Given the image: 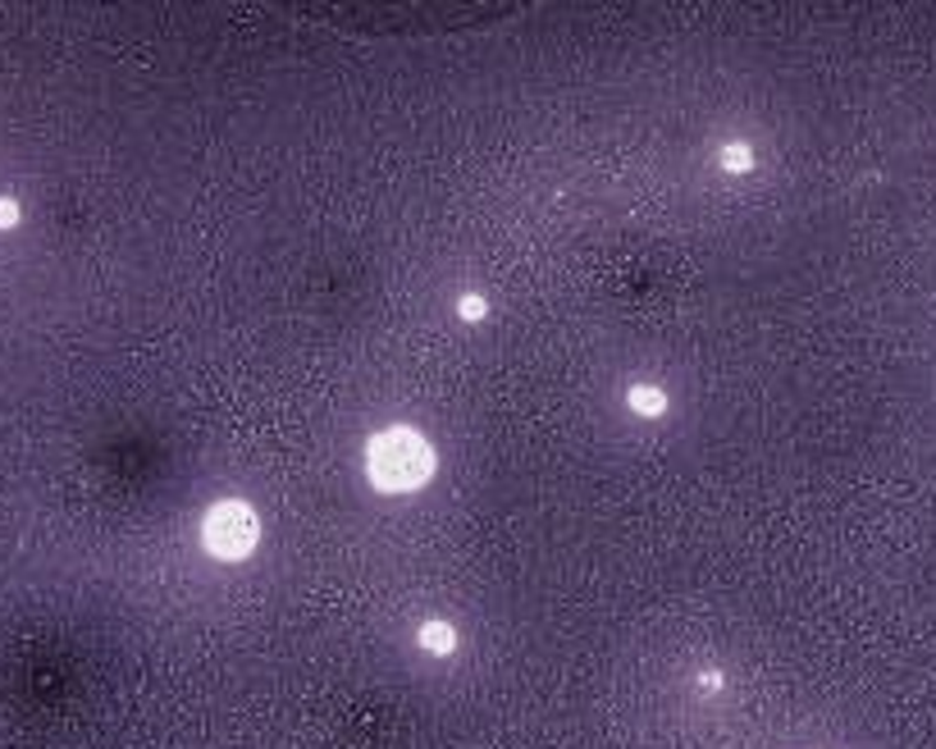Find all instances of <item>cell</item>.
<instances>
[{
  "instance_id": "obj_1",
  "label": "cell",
  "mask_w": 936,
  "mask_h": 749,
  "mask_svg": "<svg viewBox=\"0 0 936 749\" xmlns=\"http://www.w3.org/2000/svg\"><path fill=\"white\" fill-rule=\"evenodd\" d=\"M434 466H438V457L430 449V439L411 425L379 430L366 449V476L384 493H411V489L430 485Z\"/></svg>"
},
{
  "instance_id": "obj_2",
  "label": "cell",
  "mask_w": 936,
  "mask_h": 749,
  "mask_svg": "<svg viewBox=\"0 0 936 749\" xmlns=\"http://www.w3.org/2000/svg\"><path fill=\"white\" fill-rule=\"evenodd\" d=\"M256 540H261V521H256V512L247 508V503H215L210 512H206V521H202V544H206V553H215L219 563H242L247 553L256 548Z\"/></svg>"
},
{
  "instance_id": "obj_3",
  "label": "cell",
  "mask_w": 936,
  "mask_h": 749,
  "mask_svg": "<svg viewBox=\"0 0 936 749\" xmlns=\"http://www.w3.org/2000/svg\"><path fill=\"white\" fill-rule=\"evenodd\" d=\"M421 645H425L430 654H438V658H448V654L457 649V631H453L448 622H425V626H421Z\"/></svg>"
},
{
  "instance_id": "obj_4",
  "label": "cell",
  "mask_w": 936,
  "mask_h": 749,
  "mask_svg": "<svg viewBox=\"0 0 936 749\" xmlns=\"http://www.w3.org/2000/svg\"><path fill=\"white\" fill-rule=\"evenodd\" d=\"M630 411L663 416L667 411V394H663V388H653V384H636V388H630Z\"/></svg>"
},
{
  "instance_id": "obj_5",
  "label": "cell",
  "mask_w": 936,
  "mask_h": 749,
  "mask_svg": "<svg viewBox=\"0 0 936 749\" xmlns=\"http://www.w3.org/2000/svg\"><path fill=\"white\" fill-rule=\"evenodd\" d=\"M722 164H727V170H735V174H745L750 164H754V151L745 143H731V147H722Z\"/></svg>"
},
{
  "instance_id": "obj_6",
  "label": "cell",
  "mask_w": 936,
  "mask_h": 749,
  "mask_svg": "<svg viewBox=\"0 0 936 749\" xmlns=\"http://www.w3.org/2000/svg\"><path fill=\"white\" fill-rule=\"evenodd\" d=\"M457 311H461V320H484V311H489V302L471 293V297H461V302H457Z\"/></svg>"
},
{
  "instance_id": "obj_7",
  "label": "cell",
  "mask_w": 936,
  "mask_h": 749,
  "mask_svg": "<svg viewBox=\"0 0 936 749\" xmlns=\"http://www.w3.org/2000/svg\"><path fill=\"white\" fill-rule=\"evenodd\" d=\"M14 219V202H0V225H10Z\"/></svg>"
}]
</instances>
